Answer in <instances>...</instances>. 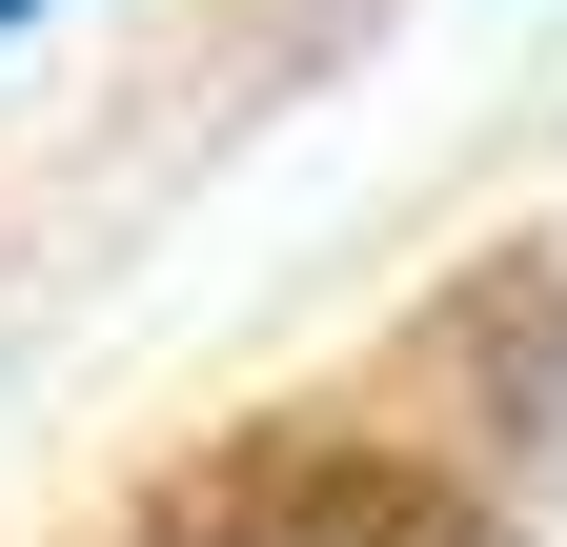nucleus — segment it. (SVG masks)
Returning <instances> with one entry per match:
<instances>
[{
    "instance_id": "obj_1",
    "label": "nucleus",
    "mask_w": 567,
    "mask_h": 547,
    "mask_svg": "<svg viewBox=\"0 0 567 547\" xmlns=\"http://www.w3.org/2000/svg\"><path fill=\"white\" fill-rule=\"evenodd\" d=\"M0 21H41V0H0Z\"/></svg>"
}]
</instances>
